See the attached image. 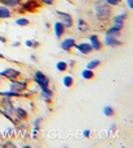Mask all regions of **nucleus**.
I'll return each instance as SVG.
<instances>
[{
  "label": "nucleus",
  "instance_id": "15",
  "mask_svg": "<svg viewBox=\"0 0 133 148\" xmlns=\"http://www.w3.org/2000/svg\"><path fill=\"white\" fill-rule=\"evenodd\" d=\"M52 29H54V36H55V38L59 39V41H60L64 36H65L66 30H68V29H66L65 26L60 23V21H55V23H54V25H52Z\"/></svg>",
  "mask_w": 133,
  "mask_h": 148
},
{
  "label": "nucleus",
  "instance_id": "26",
  "mask_svg": "<svg viewBox=\"0 0 133 148\" xmlns=\"http://www.w3.org/2000/svg\"><path fill=\"white\" fill-rule=\"evenodd\" d=\"M103 114L106 117H112V115H115V109L111 105H105L103 106Z\"/></svg>",
  "mask_w": 133,
  "mask_h": 148
},
{
  "label": "nucleus",
  "instance_id": "10",
  "mask_svg": "<svg viewBox=\"0 0 133 148\" xmlns=\"http://www.w3.org/2000/svg\"><path fill=\"white\" fill-rule=\"evenodd\" d=\"M38 96H39V100H42L44 103H47V105H51L52 103V100H54V89L50 87L44 88V89H39L38 90Z\"/></svg>",
  "mask_w": 133,
  "mask_h": 148
},
{
  "label": "nucleus",
  "instance_id": "6",
  "mask_svg": "<svg viewBox=\"0 0 133 148\" xmlns=\"http://www.w3.org/2000/svg\"><path fill=\"white\" fill-rule=\"evenodd\" d=\"M22 76V71L16 67H4L3 70H0V79L3 80H13V79H18Z\"/></svg>",
  "mask_w": 133,
  "mask_h": 148
},
{
  "label": "nucleus",
  "instance_id": "30",
  "mask_svg": "<svg viewBox=\"0 0 133 148\" xmlns=\"http://www.w3.org/2000/svg\"><path fill=\"white\" fill-rule=\"evenodd\" d=\"M5 135L7 136H12V135H14V126L12 125V127H8V129L5 130Z\"/></svg>",
  "mask_w": 133,
  "mask_h": 148
},
{
  "label": "nucleus",
  "instance_id": "43",
  "mask_svg": "<svg viewBox=\"0 0 133 148\" xmlns=\"http://www.w3.org/2000/svg\"><path fill=\"white\" fill-rule=\"evenodd\" d=\"M0 59H5V56H4V54L0 53Z\"/></svg>",
  "mask_w": 133,
  "mask_h": 148
},
{
  "label": "nucleus",
  "instance_id": "32",
  "mask_svg": "<svg viewBox=\"0 0 133 148\" xmlns=\"http://www.w3.org/2000/svg\"><path fill=\"white\" fill-rule=\"evenodd\" d=\"M42 121H43V117H37L33 121V126H41Z\"/></svg>",
  "mask_w": 133,
  "mask_h": 148
},
{
  "label": "nucleus",
  "instance_id": "41",
  "mask_svg": "<svg viewBox=\"0 0 133 148\" xmlns=\"http://www.w3.org/2000/svg\"><path fill=\"white\" fill-rule=\"evenodd\" d=\"M21 147H22V148H31V147H33V145H30V144H29V143H25V144H22Z\"/></svg>",
  "mask_w": 133,
  "mask_h": 148
},
{
  "label": "nucleus",
  "instance_id": "36",
  "mask_svg": "<svg viewBox=\"0 0 133 148\" xmlns=\"http://www.w3.org/2000/svg\"><path fill=\"white\" fill-rule=\"evenodd\" d=\"M29 59H30L31 62H34V63H37V62H38V59H37V56L34 55V54H30V56H29Z\"/></svg>",
  "mask_w": 133,
  "mask_h": 148
},
{
  "label": "nucleus",
  "instance_id": "38",
  "mask_svg": "<svg viewBox=\"0 0 133 148\" xmlns=\"http://www.w3.org/2000/svg\"><path fill=\"white\" fill-rule=\"evenodd\" d=\"M21 46V42L20 41H14L13 43H12V47H20Z\"/></svg>",
  "mask_w": 133,
  "mask_h": 148
},
{
  "label": "nucleus",
  "instance_id": "1",
  "mask_svg": "<svg viewBox=\"0 0 133 148\" xmlns=\"http://www.w3.org/2000/svg\"><path fill=\"white\" fill-rule=\"evenodd\" d=\"M94 16L98 23H108L112 16V7H110L105 0H94Z\"/></svg>",
  "mask_w": 133,
  "mask_h": 148
},
{
  "label": "nucleus",
  "instance_id": "33",
  "mask_svg": "<svg viewBox=\"0 0 133 148\" xmlns=\"http://www.w3.org/2000/svg\"><path fill=\"white\" fill-rule=\"evenodd\" d=\"M41 130H37V129H33V131H31V138L33 139H38V134Z\"/></svg>",
  "mask_w": 133,
  "mask_h": 148
},
{
  "label": "nucleus",
  "instance_id": "12",
  "mask_svg": "<svg viewBox=\"0 0 133 148\" xmlns=\"http://www.w3.org/2000/svg\"><path fill=\"white\" fill-rule=\"evenodd\" d=\"M75 49H76V51L82 56H88L93 53V49H92V46H90V43H89V42H85V41L76 43Z\"/></svg>",
  "mask_w": 133,
  "mask_h": 148
},
{
  "label": "nucleus",
  "instance_id": "22",
  "mask_svg": "<svg viewBox=\"0 0 133 148\" xmlns=\"http://www.w3.org/2000/svg\"><path fill=\"white\" fill-rule=\"evenodd\" d=\"M55 68H56V71H58V72H66V71L69 70V68H68V63H66L65 60H58L55 63Z\"/></svg>",
  "mask_w": 133,
  "mask_h": 148
},
{
  "label": "nucleus",
  "instance_id": "19",
  "mask_svg": "<svg viewBox=\"0 0 133 148\" xmlns=\"http://www.w3.org/2000/svg\"><path fill=\"white\" fill-rule=\"evenodd\" d=\"M121 33H123V30H120L119 28H116V26H114V25H110V26H108V28L105 30V34H106V36L117 37V38L121 36Z\"/></svg>",
  "mask_w": 133,
  "mask_h": 148
},
{
  "label": "nucleus",
  "instance_id": "31",
  "mask_svg": "<svg viewBox=\"0 0 133 148\" xmlns=\"http://www.w3.org/2000/svg\"><path fill=\"white\" fill-rule=\"evenodd\" d=\"M66 63H68V68H71V70H73V68L76 67V64H77V62H76L75 59H71V60H68Z\"/></svg>",
  "mask_w": 133,
  "mask_h": 148
},
{
  "label": "nucleus",
  "instance_id": "42",
  "mask_svg": "<svg viewBox=\"0 0 133 148\" xmlns=\"http://www.w3.org/2000/svg\"><path fill=\"white\" fill-rule=\"evenodd\" d=\"M44 28H46V29H50L51 28V24L50 23H44Z\"/></svg>",
  "mask_w": 133,
  "mask_h": 148
},
{
  "label": "nucleus",
  "instance_id": "13",
  "mask_svg": "<svg viewBox=\"0 0 133 148\" xmlns=\"http://www.w3.org/2000/svg\"><path fill=\"white\" fill-rule=\"evenodd\" d=\"M103 46H107L111 49H117L120 46H123V41H120L117 37H111V36H106L103 37Z\"/></svg>",
  "mask_w": 133,
  "mask_h": 148
},
{
  "label": "nucleus",
  "instance_id": "37",
  "mask_svg": "<svg viewBox=\"0 0 133 148\" xmlns=\"http://www.w3.org/2000/svg\"><path fill=\"white\" fill-rule=\"evenodd\" d=\"M127 5L129 9H133V0H127Z\"/></svg>",
  "mask_w": 133,
  "mask_h": 148
},
{
  "label": "nucleus",
  "instance_id": "25",
  "mask_svg": "<svg viewBox=\"0 0 133 148\" xmlns=\"http://www.w3.org/2000/svg\"><path fill=\"white\" fill-rule=\"evenodd\" d=\"M25 46L29 49H33V50H35V49H38L39 46H41V42L37 41V39H26L25 41Z\"/></svg>",
  "mask_w": 133,
  "mask_h": 148
},
{
  "label": "nucleus",
  "instance_id": "20",
  "mask_svg": "<svg viewBox=\"0 0 133 148\" xmlns=\"http://www.w3.org/2000/svg\"><path fill=\"white\" fill-rule=\"evenodd\" d=\"M21 3H22V0H0V4H1V5H5L11 9L18 8Z\"/></svg>",
  "mask_w": 133,
  "mask_h": 148
},
{
  "label": "nucleus",
  "instance_id": "28",
  "mask_svg": "<svg viewBox=\"0 0 133 148\" xmlns=\"http://www.w3.org/2000/svg\"><path fill=\"white\" fill-rule=\"evenodd\" d=\"M105 1H106V3H107L110 7H112V8L121 5V0H105Z\"/></svg>",
  "mask_w": 133,
  "mask_h": 148
},
{
  "label": "nucleus",
  "instance_id": "7",
  "mask_svg": "<svg viewBox=\"0 0 133 148\" xmlns=\"http://www.w3.org/2000/svg\"><path fill=\"white\" fill-rule=\"evenodd\" d=\"M55 14L58 16V21H60L66 29H72L73 25H75V20H73V16L68 12H64V11H60V9H56L55 11Z\"/></svg>",
  "mask_w": 133,
  "mask_h": 148
},
{
  "label": "nucleus",
  "instance_id": "4",
  "mask_svg": "<svg viewBox=\"0 0 133 148\" xmlns=\"http://www.w3.org/2000/svg\"><path fill=\"white\" fill-rule=\"evenodd\" d=\"M20 12H26V13H35L42 8V4L38 0H22V3L18 7Z\"/></svg>",
  "mask_w": 133,
  "mask_h": 148
},
{
  "label": "nucleus",
  "instance_id": "2",
  "mask_svg": "<svg viewBox=\"0 0 133 148\" xmlns=\"http://www.w3.org/2000/svg\"><path fill=\"white\" fill-rule=\"evenodd\" d=\"M31 80H33V84H35L39 89H44V88L50 87L51 84V79L41 70L34 71L33 76H31Z\"/></svg>",
  "mask_w": 133,
  "mask_h": 148
},
{
  "label": "nucleus",
  "instance_id": "34",
  "mask_svg": "<svg viewBox=\"0 0 133 148\" xmlns=\"http://www.w3.org/2000/svg\"><path fill=\"white\" fill-rule=\"evenodd\" d=\"M82 135H83V138H90V135H92V130L85 129L82 131Z\"/></svg>",
  "mask_w": 133,
  "mask_h": 148
},
{
  "label": "nucleus",
  "instance_id": "8",
  "mask_svg": "<svg viewBox=\"0 0 133 148\" xmlns=\"http://www.w3.org/2000/svg\"><path fill=\"white\" fill-rule=\"evenodd\" d=\"M0 110L5 112L7 114L14 115V103L12 97H5V96H0ZM14 118V117H13Z\"/></svg>",
  "mask_w": 133,
  "mask_h": 148
},
{
  "label": "nucleus",
  "instance_id": "24",
  "mask_svg": "<svg viewBox=\"0 0 133 148\" xmlns=\"http://www.w3.org/2000/svg\"><path fill=\"white\" fill-rule=\"evenodd\" d=\"M100 64H102V60H100V59H92V60H89L88 63H86V68L94 71V70H97Z\"/></svg>",
  "mask_w": 133,
  "mask_h": 148
},
{
  "label": "nucleus",
  "instance_id": "3",
  "mask_svg": "<svg viewBox=\"0 0 133 148\" xmlns=\"http://www.w3.org/2000/svg\"><path fill=\"white\" fill-rule=\"evenodd\" d=\"M29 88V79H13V80H8V89L13 90L16 93H22L28 90Z\"/></svg>",
  "mask_w": 133,
  "mask_h": 148
},
{
  "label": "nucleus",
  "instance_id": "14",
  "mask_svg": "<svg viewBox=\"0 0 133 148\" xmlns=\"http://www.w3.org/2000/svg\"><path fill=\"white\" fill-rule=\"evenodd\" d=\"M88 39H89V43L92 46L93 51H100L103 49V42L98 34H89Z\"/></svg>",
  "mask_w": 133,
  "mask_h": 148
},
{
  "label": "nucleus",
  "instance_id": "16",
  "mask_svg": "<svg viewBox=\"0 0 133 148\" xmlns=\"http://www.w3.org/2000/svg\"><path fill=\"white\" fill-rule=\"evenodd\" d=\"M77 30L80 33H88L90 30V25L86 23V20L82 17H78L77 18Z\"/></svg>",
  "mask_w": 133,
  "mask_h": 148
},
{
  "label": "nucleus",
  "instance_id": "39",
  "mask_svg": "<svg viewBox=\"0 0 133 148\" xmlns=\"http://www.w3.org/2000/svg\"><path fill=\"white\" fill-rule=\"evenodd\" d=\"M0 42H1V43H7V37L0 36Z\"/></svg>",
  "mask_w": 133,
  "mask_h": 148
},
{
  "label": "nucleus",
  "instance_id": "11",
  "mask_svg": "<svg viewBox=\"0 0 133 148\" xmlns=\"http://www.w3.org/2000/svg\"><path fill=\"white\" fill-rule=\"evenodd\" d=\"M29 112L25 109V108L22 106H14V119H16V122H26V121L29 119Z\"/></svg>",
  "mask_w": 133,
  "mask_h": 148
},
{
  "label": "nucleus",
  "instance_id": "40",
  "mask_svg": "<svg viewBox=\"0 0 133 148\" xmlns=\"http://www.w3.org/2000/svg\"><path fill=\"white\" fill-rule=\"evenodd\" d=\"M116 130V125L115 123H111V126H110V131H115Z\"/></svg>",
  "mask_w": 133,
  "mask_h": 148
},
{
  "label": "nucleus",
  "instance_id": "9",
  "mask_svg": "<svg viewBox=\"0 0 133 148\" xmlns=\"http://www.w3.org/2000/svg\"><path fill=\"white\" fill-rule=\"evenodd\" d=\"M76 38L72 36H64L63 38L60 39V49L64 51V53H69L71 50H73L76 46Z\"/></svg>",
  "mask_w": 133,
  "mask_h": 148
},
{
  "label": "nucleus",
  "instance_id": "21",
  "mask_svg": "<svg viewBox=\"0 0 133 148\" xmlns=\"http://www.w3.org/2000/svg\"><path fill=\"white\" fill-rule=\"evenodd\" d=\"M81 77L86 81H90V80H94L95 79V72L93 70H89V68H85V70L81 71Z\"/></svg>",
  "mask_w": 133,
  "mask_h": 148
},
{
  "label": "nucleus",
  "instance_id": "17",
  "mask_svg": "<svg viewBox=\"0 0 133 148\" xmlns=\"http://www.w3.org/2000/svg\"><path fill=\"white\" fill-rule=\"evenodd\" d=\"M13 16V11L5 5L0 4V20H8Z\"/></svg>",
  "mask_w": 133,
  "mask_h": 148
},
{
  "label": "nucleus",
  "instance_id": "5",
  "mask_svg": "<svg viewBox=\"0 0 133 148\" xmlns=\"http://www.w3.org/2000/svg\"><path fill=\"white\" fill-rule=\"evenodd\" d=\"M128 17H129V13H128V11H125V9H123V11H120L119 13L116 14H112L111 16V25L116 26V28H119L120 30H123V29L125 28V21L128 20Z\"/></svg>",
  "mask_w": 133,
  "mask_h": 148
},
{
  "label": "nucleus",
  "instance_id": "23",
  "mask_svg": "<svg viewBox=\"0 0 133 148\" xmlns=\"http://www.w3.org/2000/svg\"><path fill=\"white\" fill-rule=\"evenodd\" d=\"M14 24L17 26H22V28H25V26H29L30 25V20L28 17H24V16H20L14 20Z\"/></svg>",
  "mask_w": 133,
  "mask_h": 148
},
{
  "label": "nucleus",
  "instance_id": "18",
  "mask_svg": "<svg viewBox=\"0 0 133 148\" xmlns=\"http://www.w3.org/2000/svg\"><path fill=\"white\" fill-rule=\"evenodd\" d=\"M61 83H63V85L66 89H69V88H72L73 85H75V77H73V75H71V73H66V75L63 76Z\"/></svg>",
  "mask_w": 133,
  "mask_h": 148
},
{
  "label": "nucleus",
  "instance_id": "29",
  "mask_svg": "<svg viewBox=\"0 0 133 148\" xmlns=\"http://www.w3.org/2000/svg\"><path fill=\"white\" fill-rule=\"evenodd\" d=\"M42 5H54L55 4V0H38Z\"/></svg>",
  "mask_w": 133,
  "mask_h": 148
},
{
  "label": "nucleus",
  "instance_id": "27",
  "mask_svg": "<svg viewBox=\"0 0 133 148\" xmlns=\"http://www.w3.org/2000/svg\"><path fill=\"white\" fill-rule=\"evenodd\" d=\"M0 147L1 148H14L16 147V144H14L11 139H8V140H5L4 143H0Z\"/></svg>",
  "mask_w": 133,
  "mask_h": 148
},
{
  "label": "nucleus",
  "instance_id": "35",
  "mask_svg": "<svg viewBox=\"0 0 133 148\" xmlns=\"http://www.w3.org/2000/svg\"><path fill=\"white\" fill-rule=\"evenodd\" d=\"M28 105L30 106V112H34V110H35V105H34V102L31 100L28 101Z\"/></svg>",
  "mask_w": 133,
  "mask_h": 148
}]
</instances>
